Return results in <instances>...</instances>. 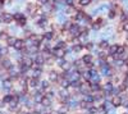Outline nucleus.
I'll return each mask as SVG.
<instances>
[{"instance_id": "nucleus-1", "label": "nucleus", "mask_w": 128, "mask_h": 114, "mask_svg": "<svg viewBox=\"0 0 128 114\" xmlns=\"http://www.w3.org/2000/svg\"><path fill=\"white\" fill-rule=\"evenodd\" d=\"M13 19H14V16H12L10 13H3L0 16V21L4 22V23H10Z\"/></svg>"}, {"instance_id": "nucleus-2", "label": "nucleus", "mask_w": 128, "mask_h": 114, "mask_svg": "<svg viewBox=\"0 0 128 114\" xmlns=\"http://www.w3.org/2000/svg\"><path fill=\"white\" fill-rule=\"evenodd\" d=\"M59 96H60V99H62V101H67V100L70 97V96H69V92H68L65 89H62V90H60Z\"/></svg>"}, {"instance_id": "nucleus-3", "label": "nucleus", "mask_w": 128, "mask_h": 114, "mask_svg": "<svg viewBox=\"0 0 128 114\" xmlns=\"http://www.w3.org/2000/svg\"><path fill=\"white\" fill-rule=\"evenodd\" d=\"M122 101H123V99L120 97L119 95L118 96H113V99H111V104H113V106H115V108L122 105Z\"/></svg>"}, {"instance_id": "nucleus-4", "label": "nucleus", "mask_w": 128, "mask_h": 114, "mask_svg": "<svg viewBox=\"0 0 128 114\" xmlns=\"http://www.w3.org/2000/svg\"><path fill=\"white\" fill-rule=\"evenodd\" d=\"M113 89H114V86H113V82H106V83L104 85V91H105V95H110Z\"/></svg>"}, {"instance_id": "nucleus-5", "label": "nucleus", "mask_w": 128, "mask_h": 114, "mask_svg": "<svg viewBox=\"0 0 128 114\" xmlns=\"http://www.w3.org/2000/svg\"><path fill=\"white\" fill-rule=\"evenodd\" d=\"M58 64L62 67V69H64V71H69V68H70V63H69V62L63 60V59H60Z\"/></svg>"}, {"instance_id": "nucleus-6", "label": "nucleus", "mask_w": 128, "mask_h": 114, "mask_svg": "<svg viewBox=\"0 0 128 114\" xmlns=\"http://www.w3.org/2000/svg\"><path fill=\"white\" fill-rule=\"evenodd\" d=\"M14 49H17V50H23V47H24V41L23 40H16V42H14Z\"/></svg>"}, {"instance_id": "nucleus-7", "label": "nucleus", "mask_w": 128, "mask_h": 114, "mask_svg": "<svg viewBox=\"0 0 128 114\" xmlns=\"http://www.w3.org/2000/svg\"><path fill=\"white\" fill-rule=\"evenodd\" d=\"M103 26H104V19H103V18H99V19L92 24V27H93V30H100Z\"/></svg>"}, {"instance_id": "nucleus-8", "label": "nucleus", "mask_w": 128, "mask_h": 114, "mask_svg": "<svg viewBox=\"0 0 128 114\" xmlns=\"http://www.w3.org/2000/svg\"><path fill=\"white\" fill-rule=\"evenodd\" d=\"M99 47L101 49V51L108 50L109 47H110V45H109V41H106V40H103V41H100V42H99Z\"/></svg>"}, {"instance_id": "nucleus-9", "label": "nucleus", "mask_w": 128, "mask_h": 114, "mask_svg": "<svg viewBox=\"0 0 128 114\" xmlns=\"http://www.w3.org/2000/svg\"><path fill=\"white\" fill-rule=\"evenodd\" d=\"M49 78H50L51 82H56V81L59 80V76H58V73H56L55 71H51L50 73H49Z\"/></svg>"}, {"instance_id": "nucleus-10", "label": "nucleus", "mask_w": 128, "mask_h": 114, "mask_svg": "<svg viewBox=\"0 0 128 114\" xmlns=\"http://www.w3.org/2000/svg\"><path fill=\"white\" fill-rule=\"evenodd\" d=\"M118 46H119V45H116V44H114V45H110V47L108 49L109 54H110V55H116V50H118Z\"/></svg>"}, {"instance_id": "nucleus-11", "label": "nucleus", "mask_w": 128, "mask_h": 114, "mask_svg": "<svg viewBox=\"0 0 128 114\" xmlns=\"http://www.w3.org/2000/svg\"><path fill=\"white\" fill-rule=\"evenodd\" d=\"M82 49H83V45H82V44H77V45H73L72 51L73 53H80Z\"/></svg>"}, {"instance_id": "nucleus-12", "label": "nucleus", "mask_w": 128, "mask_h": 114, "mask_svg": "<svg viewBox=\"0 0 128 114\" xmlns=\"http://www.w3.org/2000/svg\"><path fill=\"white\" fill-rule=\"evenodd\" d=\"M60 85H62V87L63 89H68V87L70 86V82L67 78H63L62 81H60Z\"/></svg>"}, {"instance_id": "nucleus-13", "label": "nucleus", "mask_w": 128, "mask_h": 114, "mask_svg": "<svg viewBox=\"0 0 128 114\" xmlns=\"http://www.w3.org/2000/svg\"><path fill=\"white\" fill-rule=\"evenodd\" d=\"M68 110H69V106H68V105H63L62 108L58 110V112H59V114H67Z\"/></svg>"}, {"instance_id": "nucleus-14", "label": "nucleus", "mask_w": 128, "mask_h": 114, "mask_svg": "<svg viewBox=\"0 0 128 114\" xmlns=\"http://www.w3.org/2000/svg\"><path fill=\"white\" fill-rule=\"evenodd\" d=\"M41 104H42L44 106H50L51 100H50L49 97H44V99H42V101H41Z\"/></svg>"}, {"instance_id": "nucleus-15", "label": "nucleus", "mask_w": 128, "mask_h": 114, "mask_svg": "<svg viewBox=\"0 0 128 114\" xmlns=\"http://www.w3.org/2000/svg\"><path fill=\"white\" fill-rule=\"evenodd\" d=\"M65 46H67V44L64 42V41H59L58 44H56L55 49H65Z\"/></svg>"}, {"instance_id": "nucleus-16", "label": "nucleus", "mask_w": 128, "mask_h": 114, "mask_svg": "<svg viewBox=\"0 0 128 114\" xmlns=\"http://www.w3.org/2000/svg\"><path fill=\"white\" fill-rule=\"evenodd\" d=\"M44 37L46 39V40H51V39H54V32H46V34L44 35Z\"/></svg>"}, {"instance_id": "nucleus-17", "label": "nucleus", "mask_w": 128, "mask_h": 114, "mask_svg": "<svg viewBox=\"0 0 128 114\" xmlns=\"http://www.w3.org/2000/svg\"><path fill=\"white\" fill-rule=\"evenodd\" d=\"M29 86H32V87L37 86V78H36V77H33V78L29 80Z\"/></svg>"}, {"instance_id": "nucleus-18", "label": "nucleus", "mask_w": 128, "mask_h": 114, "mask_svg": "<svg viewBox=\"0 0 128 114\" xmlns=\"http://www.w3.org/2000/svg\"><path fill=\"white\" fill-rule=\"evenodd\" d=\"M16 40H17V39H14V37H8V40H6V42H8V45L13 46V45H14V42H16Z\"/></svg>"}, {"instance_id": "nucleus-19", "label": "nucleus", "mask_w": 128, "mask_h": 114, "mask_svg": "<svg viewBox=\"0 0 128 114\" xmlns=\"http://www.w3.org/2000/svg\"><path fill=\"white\" fill-rule=\"evenodd\" d=\"M90 3H91V0H80V5H82V6L88 5Z\"/></svg>"}, {"instance_id": "nucleus-20", "label": "nucleus", "mask_w": 128, "mask_h": 114, "mask_svg": "<svg viewBox=\"0 0 128 114\" xmlns=\"http://www.w3.org/2000/svg\"><path fill=\"white\" fill-rule=\"evenodd\" d=\"M122 28L124 30V32H128V21H126V22H123V23H122Z\"/></svg>"}, {"instance_id": "nucleus-21", "label": "nucleus", "mask_w": 128, "mask_h": 114, "mask_svg": "<svg viewBox=\"0 0 128 114\" xmlns=\"http://www.w3.org/2000/svg\"><path fill=\"white\" fill-rule=\"evenodd\" d=\"M88 113H90V114H93V113H95V114H96V113H97V109H96V108H95V106H93V105H92V106H91V108H90V109H88Z\"/></svg>"}, {"instance_id": "nucleus-22", "label": "nucleus", "mask_w": 128, "mask_h": 114, "mask_svg": "<svg viewBox=\"0 0 128 114\" xmlns=\"http://www.w3.org/2000/svg\"><path fill=\"white\" fill-rule=\"evenodd\" d=\"M115 14H116V12L115 10H110V12H109V18H115Z\"/></svg>"}, {"instance_id": "nucleus-23", "label": "nucleus", "mask_w": 128, "mask_h": 114, "mask_svg": "<svg viewBox=\"0 0 128 114\" xmlns=\"http://www.w3.org/2000/svg\"><path fill=\"white\" fill-rule=\"evenodd\" d=\"M41 86H42V89H47V87H49V82H47V81H42V82H41Z\"/></svg>"}, {"instance_id": "nucleus-24", "label": "nucleus", "mask_w": 128, "mask_h": 114, "mask_svg": "<svg viewBox=\"0 0 128 114\" xmlns=\"http://www.w3.org/2000/svg\"><path fill=\"white\" fill-rule=\"evenodd\" d=\"M65 3H67L69 6H73V5H74V0H65Z\"/></svg>"}, {"instance_id": "nucleus-25", "label": "nucleus", "mask_w": 128, "mask_h": 114, "mask_svg": "<svg viewBox=\"0 0 128 114\" xmlns=\"http://www.w3.org/2000/svg\"><path fill=\"white\" fill-rule=\"evenodd\" d=\"M109 114H116V112H114V110H110V112H109Z\"/></svg>"}, {"instance_id": "nucleus-26", "label": "nucleus", "mask_w": 128, "mask_h": 114, "mask_svg": "<svg viewBox=\"0 0 128 114\" xmlns=\"http://www.w3.org/2000/svg\"><path fill=\"white\" fill-rule=\"evenodd\" d=\"M126 76L128 77V68H127V71H126Z\"/></svg>"}, {"instance_id": "nucleus-27", "label": "nucleus", "mask_w": 128, "mask_h": 114, "mask_svg": "<svg viewBox=\"0 0 128 114\" xmlns=\"http://www.w3.org/2000/svg\"><path fill=\"white\" fill-rule=\"evenodd\" d=\"M126 37H127V40H128V32H126Z\"/></svg>"}, {"instance_id": "nucleus-28", "label": "nucleus", "mask_w": 128, "mask_h": 114, "mask_svg": "<svg viewBox=\"0 0 128 114\" xmlns=\"http://www.w3.org/2000/svg\"><path fill=\"white\" fill-rule=\"evenodd\" d=\"M123 114H128V113H123Z\"/></svg>"}, {"instance_id": "nucleus-29", "label": "nucleus", "mask_w": 128, "mask_h": 114, "mask_svg": "<svg viewBox=\"0 0 128 114\" xmlns=\"http://www.w3.org/2000/svg\"><path fill=\"white\" fill-rule=\"evenodd\" d=\"M127 108H128V106H127Z\"/></svg>"}, {"instance_id": "nucleus-30", "label": "nucleus", "mask_w": 128, "mask_h": 114, "mask_svg": "<svg viewBox=\"0 0 128 114\" xmlns=\"http://www.w3.org/2000/svg\"><path fill=\"white\" fill-rule=\"evenodd\" d=\"M50 114H51V113H50Z\"/></svg>"}]
</instances>
